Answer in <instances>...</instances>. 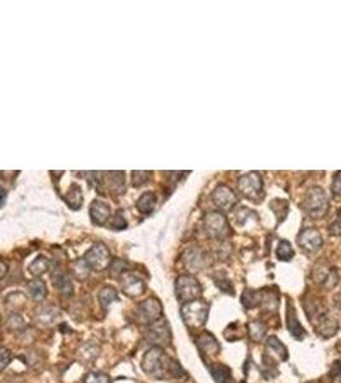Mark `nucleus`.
Masks as SVG:
<instances>
[{
	"mask_svg": "<svg viewBox=\"0 0 341 383\" xmlns=\"http://www.w3.org/2000/svg\"><path fill=\"white\" fill-rule=\"evenodd\" d=\"M210 305L202 299L190 300L184 303L181 307V318L184 323L190 328H198L206 325L208 318Z\"/></svg>",
	"mask_w": 341,
	"mask_h": 383,
	"instance_id": "obj_1",
	"label": "nucleus"
},
{
	"mask_svg": "<svg viewBox=\"0 0 341 383\" xmlns=\"http://www.w3.org/2000/svg\"><path fill=\"white\" fill-rule=\"evenodd\" d=\"M303 209L311 217H322L329 209V199L325 191L320 187H313L307 191L303 200Z\"/></svg>",
	"mask_w": 341,
	"mask_h": 383,
	"instance_id": "obj_2",
	"label": "nucleus"
},
{
	"mask_svg": "<svg viewBox=\"0 0 341 383\" xmlns=\"http://www.w3.org/2000/svg\"><path fill=\"white\" fill-rule=\"evenodd\" d=\"M168 360L169 359L167 358L163 349L159 346H152L146 354L143 355L141 366H142L143 372H146L147 375L156 378H163L165 367L168 366Z\"/></svg>",
	"mask_w": 341,
	"mask_h": 383,
	"instance_id": "obj_3",
	"label": "nucleus"
},
{
	"mask_svg": "<svg viewBox=\"0 0 341 383\" xmlns=\"http://www.w3.org/2000/svg\"><path fill=\"white\" fill-rule=\"evenodd\" d=\"M175 293L179 300L187 303L199 299V296L202 295V286L193 276L181 275L175 282Z\"/></svg>",
	"mask_w": 341,
	"mask_h": 383,
	"instance_id": "obj_4",
	"label": "nucleus"
},
{
	"mask_svg": "<svg viewBox=\"0 0 341 383\" xmlns=\"http://www.w3.org/2000/svg\"><path fill=\"white\" fill-rule=\"evenodd\" d=\"M204 230L211 238L222 239L229 235L230 227L226 217L219 211H211L204 216Z\"/></svg>",
	"mask_w": 341,
	"mask_h": 383,
	"instance_id": "obj_5",
	"label": "nucleus"
},
{
	"mask_svg": "<svg viewBox=\"0 0 341 383\" xmlns=\"http://www.w3.org/2000/svg\"><path fill=\"white\" fill-rule=\"evenodd\" d=\"M238 188H239L240 193H242L244 197H247L248 199H260L261 195H262L263 188L262 178L256 172L248 173V174L243 175L239 179V182H238Z\"/></svg>",
	"mask_w": 341,
	"mask_h": 383,
	"instance_id": "obj_6",
	"label": "nucleus"
},
{
	"mask_svg": "<svg viewBox=\"0 0 341 383\" xmlns=\"http://www.w3.org/2000/svg\"><path fill=\"white\" fill-rule=\"evenodd\" d=\"M86 263L90 266L91 270L95 271H102L106 267L110 266V252H109L108 247L105 244L97 243L94 247H91L90 249L86 252L85 258Z\"/></svg>",
	"mask_w": 341,
	"mask_h": 383,
	"instance_id": "obj_7",
	"label": "nucleus"
},
{
	"mask_svg": "<svg viewBox=\"0 0 341 383\" xmlns=\"http://www.w3.org/2000/svg\"><path fill=\"white\" fill-rule=\"evenodd\" d=\"M161 316H163V307H161V303L155 298H150V299L140 303L136 308V317L141 323L150 325V323L159 321Z\"/></svg>",
	"mask_w": 341,
	"mask_h": 383,
	"instance_id": "obj_8",
	"label": "nucleus"
},
{
	"mask_svg": "<svg viewBox=\"0 0 341 383\" xmlns=\"http://www.w3.org/2000/svg\"><path fill=\"white\" fill-rule=\"evenodd\" d=\"M146 340L149 344L154 346H159V348L169 344L170 328L167 321L160 318L156 322L150 323L146 331Z\"/></svg>",
	"mask_w": 341,
	"mask_h": 383,
	"instance_id": "obj_9",
	"label": "nucleus"
},
{
	"mask_svg": "<svg viewBox=\"0 0 341 383\" xmlns=\"http://www.w3.org/2000/svg\"><path fill=\"white\" fill-rule=\"evenodd\" d=\"M212 199L216 206L222 211H230L238 202L235 193L224 184L216 187L215 191L212 192Z\"/></svg>",
	"mask_w": 341,
	"mask_h": 383,
	"instance_id": "obj_10",
	"label": "nucleus"
},
{
	"mask_svg": "<svg viewBox=\"0 0 341 383\" xmlns=\"http://www.w3.org/2000/svg\"><path fill=\"white\" fill-rule=\"evenodd\" d=\"M322 243V235L316 229H304L298 235V245L308 253L317 252Z\"/></svg>",
	"mask_w": 341,
	"mask_h": 383,
	"instance_id": "obj_11",
	"label": "nucleus"
},
{
	"mask_svg": "<svg viewBox=\"0 0 341 383\" xmlns=\"http://www.w3.org/2000/svg\"><path fill=\"white\" fill-rule=\"evenodd\" d=\"M317 330L324 337H331L338 332L339 322L327 312H321L317 316Z\"/></svg>",
	"mask_w": 341,
	"mask_h": 383,
	"instance_id": "obj_12",
	"label": "nucleus"
},
{
	"mask_svg": "<svg viewBox=\"0 0 341 383\" xmlns=\"http://www.w3.org/2000/svg\"><path fill=\"white\" fill-rule=\"evenodd\" d=\"M122 289L124 294L131 298H136L145 293V284L142 280H140L137 276L134 275H124L122 280Z\"/></svg>",
	"mask_w": 341,
	"mask_h": 383,
	"instance_id": "obj_13",
	"label": "nucleus"
},
{
	"mask_svg": "<svg viewBox=\"0 0 341 383\" xmlns=\"http://www.w3.org/2000/svg\"><path fill=\"white\" fill-rule=\"evenodd\" d=\"M51 279H53L54 286H55L63 295H72V293H73V284L70 281V277L68 276V273H65L64 271L56 267L55 270L53 271Z\"/></svg>",
	"mask_w": 341,
	"mask_h": 383,
	"instance_id": "obj_14",
	"label": "nucleus"
},
{
	"mask_svg": "<svg viewBox=\"0 0 341 383\" xmlns=\"http://www.w3.org/2000/svg\"><path fill=\"white\" fill-rule=\"evenodd\" d=\"M286 321H288V330L289 332L292 334L293 337H295L297 340H302L306 336V331H304L303 326L299 323V319H298L297 313H295L294 307H293V304H290V303L288 304Z\"/></svg>",
	"mask_w": 341,
	"mask_h": 383,
	"instance_id": "obj_15",
	"label": "nucleus"
},
{
	"mask_svg": "<svg viewBox=\"0 0 341 383\" xmlns=\"http://www.w3.org/2000/svg\"><path fill=\"white\" fill-rule=\"evenodd\" d=\"M90 215L96 225H104L110 217V208L101 200H94L90 207Z\"/></svg>",
	"mask_w": 341,
	"mask_h": 383,
	"instance_id": "obj_16",
	"label": "nucleus"
},
{
	"mask_svg": "<svg viewBox=\"0 0 341 383\" xmlns=\"http://www.w3.org/2000/svg\"><path fill=\"white\" fill-rule=\"evenodd\" d=\"M197 345H198L199 350H201L203 354L211 355V357L217 354L220 350V345L219 343H217V340H216L215 336L211 335L210 332L199 335L198 340H197Z\"/></svg>",
	"mask_w": 341,
	"mask_h": 383,
	"instance_id": "obj_17",
	"label": "nucleus"
},
{
	"mask_svg": "<svg viewBox=\"0 0 341 383\" xmlns=\"http://www.w3.org/2000/svg\"><path fill=\"white\" fill-rule=\"evenodd\" d=\"M59 317H60V313H59V311L56 309V308L45 307L36 313L35 319H36V322H37L40 326H45V327H47V326L54 325V323L59 319Z\"/></svg>",
	"mask_w": 341,
	"mask_h": 383,
	"instance_id": "obj_18",
	"label": "nucleus"
},
{
	"mask_svg": "<svg viewBox=\"0 0 341 383\" xmlns=\"http://www.w3.org/2000/svg\"><path fill=\"white\" fill-rule=\"evenodd\" d=\"M184 262L188 268L193 271L201 270L202 266L204 263L203 254L197 248H192V249H187L185 254H184Z\"/></svg>",
	"mask_w": 341,
	"mask_h": 383,
	"instance_id": "obj_19",
	"label": "nucleus"
},
{
	"mask_svg": "<svg viewBox=\"0 0 341 383\" xmlns=\"http://www.w3.org/2000/svg\"><path fill=\"white\" fill-rule=\"evenodd\" d=\"M211 376L217 383H230L231 382V371L229 367L224 364H212L208 367Z\"/></svg>",
	"mask_w": 341,
	"mask_h": 383,
	"instance_id": "obj_20",
	"label": "nucleus"
},
{
	"mask_svg": "<svg viewBox=\"0 0 341 383\" xmlns=\"http://www.w3.org/2000/svg\"><path fill=\"white\" fill-rule=\"evenodd\" d=\"M64 199L70 208L78 209L82 206V203H83V194H82L81 188L78 186L70 187V189L65 194Z\"/></svg>",
	"mask_w": 341,
	"mask_h": 383,
	"instance_id": "obj_21",
	"label": "nucleus"
},
{
	"mask_svg": "<svg viewBox=\"0 0 341 383\" xmlns=\"http://www.w3.org/2000/svg\"><path fill=\"white\" fill-rule=\"evenodd\" d=\"M28 290L31 296H32V299L36 300V302H41V300H44L47 295V289L46 285L42 280H32V281L28 284Z\"/></svg>",
	"mask_w": 341,
	"mask_h": 383,
	"instance_id": "obj_22",
	"label": "nucleus"
},
{
	"mask_svg": "<svg viewBox=\"0 0 341 383\" xmlns=\"http://www.w3.org/2000/svg\"><path fill=\"white\" fill-rule=\"evenodd\" d=\"M155 206H156V195L152 192L143 193L140 197V199L137 200V208L142 213H151L154 211Z\"/></svg>",
	"mask_w": 341,
	"mask_h": 383,
	"instance_id": "obj_23",
	"label": "nucleus"
},
{
	"mask_svg": "<svg viewBox=\"0 0 341 383\" xmlns=\"http://www.w3.org/2000/svg\"><path fill=\"white\" fill-rule=\"evenodd\" d=\"M72 272H73V276L76 277L78 281H85V280L88 279V276H90L91 268L87 263H86L85 259H78L73 263L72 266Z\"/></svg>",
	"mask_w": 341,
	"mask_h": 383,
	"instance_id": "obj_24",
	"label": "nucleus"
},
{
	"mask_svg": "<svg viewBox=\"0 0 341 383\" xmlns=\"http://www.w3.org/2000/svg\"><path fill=\"white\" fill-rule=\"evenodd\" d=\"M99 300L101 307L104 308V309H108L109 305H110L111 303L118 300L117 290L111 286H105L104 289H101V291H100Z\"/></svg>",
	"mask_w": 341,
	"mask_h": 383,
	"instance_id": "obj_25",
	"label": "nucleus"
},
{
	"mask_svg": "<svg viewBox=\"0 0 341 383\" xmlns=\"http://www.w3.org/2000/svg\"><path fill=\"white\" fill-rule=\"evenodd\" d=\"M49 267H50L49 259L45 258L44 255H40V257H37L32 263L29 264L28 270L33 276H41V275H44V273L49 270Z\"/></svg>",
	"mask_w": 341,
	"mask_h": 383,
	"instance_id": "obj_26",
	"label": "nucleus"
},
{
	"mask_svg": "<svg viewBox=\"0 0 341 383\" xmlns=\"http://www.w3.org/2000/svg\"><path fill=\"white\" fill-rule=\"evenodd\" d=\"M261 303V293L254 290H245L242 295V304L247 309L258 307Z\"/></svg>",
	"mask_w": 341,
	"mask_h": 383,
	"instance_id": "obj_27",
	"label": "nucleus"
},
{
	"mask_svg": "<svg viewBox=\"0 0 341 383\" xmlns=\"http://www.w3.org/2000/svg\"><path fill=\"white\" fill-rule=\"evenodd\" d=\"M266 345H267V348L270 349V350H274L281 360H286V358H288V350H286L285 345H284L277 337H268Z\"/></svg>",
	"mask_w": 341,
	"mask_h": 383,
	"instance_id": "obj_28",
	"label": "nucleus"
},
{
	"mask_svg": "<svg viewBox=\"0 0 341 383\" xmlns=\"http://www.w3.org/2000/svg\"><path fill=\"white\" fill-rule=\"evenodd\" d=\"M110 177V188L111 191L115 192L117 194L124 192V173L123 172H111L108 173Z\"/></svg>",
	"mask_w": 341,
	"mask_h": 383,
	"instance_id": "obj_29",
	"label": "nucleus"
},
{
	"mask_svg": "<svg viewBox=\"0 0 341 383\" xmlns=\"http://www.w3.org/2000/svg\"><path fill=\"white\" fill-rule=\"evenodd\" d=\"M248 334L253 341H261L266 335V326L258 321L251 322L248 325Z\"/></svg>",
	"mask_w": 341,
	"mask_h": 383,
	"instance_id": "obj_30",
	"label": "nucleus"
},
{
	"mask_svg": "<svg viewBox=\"0 0 341 383\" xmlns=\"http://www.w3.org/2000/svg\"><path fill=\"white\" fill-rule=\"evenodd\" d=\"M276 254H277V258L280 259V261L289 262L293 257H294V250H293L292 245H290L289 241L280 240V243H279V245H277Z\"/></svg>",
	"mask_w": 341,
	"mask_h": 383,
	"instance_id": "obj_31",
	"label": "nucleus"
},
{
	"mask_svg": "<svg viewBox=\"0 0 341 383\" xmlns=\"http://www.w3.org/2000/svg\"><path fill=\"white\" fill-rule=\"evenodd\" d=\"M24 326H26L24 319L17 313L12 314V316L8 318V321H6V328H8L9 331L18 332L20 331V330H23Z\"/></svg>",
	"mask_w": 341,
	"mask_h": 383,
	"instance_id": "obj_32",
	"label": "nucleus"
},
{
	"mask_svg": "<svg viewBox=\"0 0 341 383\" xmlns=\"http://www.w3.org/2000/svg\"><path fill=\"white\" fill-rule=\"evenodd\" d=\"M97 354H99V349L95 345H92V344H87V345L83 346L81 350V357L85 362L94 360L95 358L97 357Z\"/></svg>",
	"mask_w": 341,
	"mask_h": 383,
	"instance_id": "obj_33",
	"label": "nucleus"
},
{
	"mask_svg": "<svg viewBox=\"0 0 341 383\" xmlns=\"http://www.w3.org/2000/svg\"><path fill=\"white\" fill-rule=\"evenodd\" d=\"M85 383H111L109 376L99 372H91L85 377Z\"/></svg>",
	"mask_w": 341,
	"mask_h": 383,
	"instance_id": "obj_34",
	"label": "nucleus"
},
{
	"mask_svg": "<svg viewBox=\"0 0 341 383\" xmlns=\"http://www.w3.org/2000/svg\"><path fill=\"white\" fill-rule=\"evenodd\" d=\"M151 175L150 172H133L132 173V184L134 187H141L149 182V178Z\"/></svg>",
	"mask_w": 341,
	"mask_h": 383,
	"instance_id": "obj_35",
	"label": "nucleus"
},
{
	"mask_svg": "<svg viewBox=\"0 0 341 383\" xmlns=\"http://www.w3.org/2000/svg\"><path fill=\"white\" fill-rule=\"evenodd\" d=\"M216 286L219 287L220 290L225 294H230L234 295V286L231 284L230 280L227 279H216Z\"/></svg>",
	"mask_w": 341,
	"mask_h": 383,
	"instance_id": "obj_36",
	"label": "nucleus"
},
{
	"mask_svg": "<svg viewBox=\"0 0 341 383\" xmlns=\"http://www.w3.org/2000/svg\"><path fill=\"white\" fill-rule=\"evenodd\" d=\"M126 267H127L126 262L122 261V259H115V261L110 262V272L114 277H115V276H119L120 273L124 272Z\"/></svg>",
	"mask_w": 341,
	"mask_h": 383,
	"instance_id": "obj_37",
	"label": "nucleus"
},
{
	"mask_svg": "<svg viewBox=\"0 0 341 383\" xmlns=\"http://www.w3.org/2000/svg\"><path fill=\"white\" fill-rule=\"evenodd\" d=\"M10 359H12V357H10V353H9L8 349L0 346V372L8 367Z\"/></svg>",
	"mask_w": 341,
	"mask_h": 383,
	"instance_id": "obj_38",
	"label": "nucleus"
},
{
	"mask_svg": "<svg viewBox=\"0 0 341 383\" xmlns=\"http://www.w3.org/2000/svg\"><path fill=\"white\" fill-rule=\"evenodd\" d=\"M111 226H113L114 229H117V230H123V229H126V227L128 226V223H127L126 218H124L122 216V213H118V215H115V217H114L113 223H111Z\"/></svg>",
	"mask_w": 341,
	"mask_h": 383,
	"instance_id": "obj_39",
	"label": "nucleus"
},
{
	"mask_svg": "<svg viewBox=\"0 0 341 383\" xmlns=\"http://www.w3.org/2000/svg\"><path fill=\"white\" fill-rule=\"evenodd\" d=\"M340 372H341L340 363L336 360L335 363H334L333 368H331V372H330V376H331V378H333L335 383L340 382Z\"/></svg>",
	"mask_w": 341,
	"mask_h": 383,
	"instance_id": "obj_40",
	"label": "nucleus"
},
{
	"mask_svg": "<svg viewBox=\"0 0 341 383\" xmlns=\"http://www.w3.org/2000/svg\"><path fill=\"white\" fill-rule=\"evenodd\" d=\"M339 172L335 174V178H334V183H333V192L335 195L340 194V178H339Z\"/></svg>",
	"mask_w": 341,
	"mask_h": 383,
	"instance_id": "obj_41",
	"label": "nucleus"
},
{
	"mask_svg": "<svg viewBox=\"0 0 341 383\" xmlns=\"http://www.w3.org/2000/svg\"><path fill=\"white\" fill-rule=\"evenodd\" d=\"M330 232L331 234H334V235H339V215L336 216L335 221H334V223L330 226Z\"/></svg>",
	"mask_w": 341,
	"mask_h": 383,
	"instance_id": "obj_42",
	"label": "nucleus"
},
{
	"mask_svg": "<svg viewBox=\"0 0 341 383\" xmlns=\"http://www.w3.org/2000/svg\"><path fill=\"white\" fill-rule=\"evenodd\" d=\"M6 272H8V264L5 262L0 261V279H3Z\"/></svg>",
	"mask_w": 341,
	"mask_h": 383,
	"instance_id": "obj_43",
	"label": "nucleus"
}]
</instances>
